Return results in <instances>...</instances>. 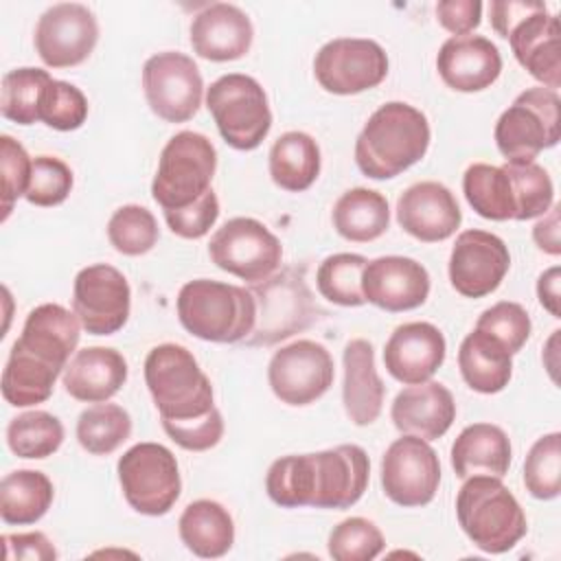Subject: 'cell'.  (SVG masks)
<instances>
[{
    "mask_svg": "<svg viewBox=\"0 0 561 561\" xmlns=\"http://www.w3.org/2000/svg\"><path fill=\"white\" fill-rule=\"evenodd\" d=\"M81 337L75 311L57 302L35 307L9 351L2 370V397L13 408L44 403L70 362Z\"/></svg>",
    "mask_w": 561,
    "mask_h": 561,
    "instance_id": "1",
    "label": "cell"
},
{
    "mask_svg": "<svg viewBox=\"0 0 561 561\" xmlns=\"http://www.w3.org/2000/svg\"><path fill=\"white\" fill-rule=\"evenodd\" d=\"M370 460L359 445H337L274 460L265 476L270 500L283 508H351L368 486Z\"/></svg>",
    "mask_w": 561,
    "mask_h": 561,
    "instance_id": "2",
    "label": "cell"
},
{
    "mask_svg": "<svg viewBox=\"0 0 561 561\" xmlns=\"http://www.w3.org/2000/svg\"><path fill=\"white\" fill-rule=\"evenodd\" d=\"M427 116L410 103L377 107L355 140L357 169L370 180H390L416 164L430 147Z\"/></svg>",
    "mask_w": 561,
    "mask_h": 561,
    "instance_id": "3",
    "label": "cell"
},
{
    "mask_svg": "<svg viewBox=\"0 0 561 561\" xmlns=\"http://www.w3.org/2000/svg\"><path fill=\"white\" fill-rule=\"evenodd\" d=\"M180 324L195 337L217 344L243 342L256 324V300L250 289L195 278L178 294Z\"/></svg>",
    "mask_w": 561,
    "mask_h": 561,
    "instance_id": "4",
    "label": "cell"
},
{
    "mask_svg": "<svg viewBox=\"0 0 561 561\" xmlns=\"http://www.w3.org/2000/svg\"><path fill=\"white\" fill-rule=\"evenodd\" d=\"M456 517L469 541L489 554L508 552L528 530L524 508L495 476L465 478L456 495Z\"/></svg>",
    "mask_w": 561,
    "mask_h": 561,
    "instance_id": "5",
    "label": "cell"
},
{
    "mask_svg": "<svg viewBox=\"0 0 561 561\" xmlns=\"http://www.w3.org/2000/svg\"><path fill=\"white\" fill-rule=\"evenodd\" d=\"M145 383L160 421H191L215 410L210 379L182 344H158L145 359Z\"/></svg>",
    "mask_w": 561,
    "mask_h": 561,
    "instance_id": "6",
    "label": "cell"
},
{
    "mask_svg": "<svg viewBox=\"0 0 561 561\" xmlns=\"http://www.w3.org/2000/svg\"><path fill=\"white\" fill-rule=\"evenodd\" d=\"M561 99L557 90L535 85L515 96L497 123H495V145L506 162L526 164L559 142Z\"/></svg>",
    "mask_w": 561,
    "mask_h": 561,
    "instance_id": "7",
    "label": "cell"
},
{
    "mask_svg": "<svg viewBox=\"0 0 561 561\" xmlns=\"http://www.w3.org/2000/svg\"><path fill=\"white\" fill-rule=\"evenodd\" d=\"M217 169L215 145L197 131H178L162 147L151 195L162 210H180L210 191Z\"/></svg>",
    "mask_w": 561,
    "mask_h": 561,
    "instance_id": "8",
    "label": "cell"
},
{
    "mask_svg": "<svg viewBox=\"0 0 561 561\" xmlns=\"http://www.w3.org/2000/svg\"><path fill=\"white\" fill-rule=\"evenodd\" d=\"M206 107L232 149L252 151L272 129L267 94L254 77L241 72L219 77L206 92Z\"/></svg>",
    "mask_w": 561,
    "mask_h": 561,
    "instance_id": "9",
    "label": "cell"
},
{
    "mask_svg": "<svg viewBox=\"0 0 561 561\" xmlns=\"http://www.w3.org/2000/svg\"><path fill=\"white\" fill-rule=\"evenodd\" d=\"M256 300V324L243 340L248 346H272L305 331L318 313L305 276L285 267L250 287Z\"/></svg>",
    "mask_w": 561,
    "mask_h": 561,
    "instance_id": "10",
    "label": "cell"
},
{
    "mask_svg": "<svg viewBox=\"0 0 561 561\" xmlns=\"http://www.w3.org/2000/svg\"><path fill=\"white\" fill-rule=\"evenodd\" d=\"M116 473L127 504L140 515H167L182 491L178 460L173 451L160 443H138L129 447L118 458Z\"/></svg>",
    "mask_w": 561,
    "mask_h": 561,
    "instance_id": "11",
    "label": "cell"
},
{
    "mask_svg": "<svg viewBox=\"0 0 561 561\" xmlns=\"http://www.w3.org/2000/svg\"><path fill=\"white\" fill-rule=\"evenodd\" d=\"M208 256L219 270L245 283H261L280 267L283 245L259 219L232 217L210 237Z\"/></svg>",
    "mask_w": 561,
    "mask_h": 561,
    "instance_id": "12",
    "label": "cell"
},
{
    "mask_svg": "<svg viewBox=\"0 0 561 561\" xmlns=\"http://www.w3.org/2000/svg\"><path fill=\"white\" fill-rule=\"evenodd\" d=\"M142 90L158 118L167 123H186L202 105L204 79L188 55L164 50L145 61Z\"/></svg>",
    "mask_w": 561,
    "mask_h": 561,
    "instance_id": "13",
    "label": "cell"
},
{
    "mask_svg": "<svg viewBox=\"0 0 561 561\" xmlns=\"http://www.w3.org/2000/svg\"><path fill=\"white\" fill-rule=\"evenodd\" d=\"M313 75L320 88L331 94H359L386 79L388 55L373 39L337 37L316 53Z\"/></svg>",
    "mask_w": 561,
    "mask_h": 561,
    "instance_id": "14",
    "label": "cell"
},
{
    "mask_svg": "<svg viewBox=\"0 0 561 561\" xmlns=\"http://www.w3.org/2000/svg\"><path fill=\"white\" fill-rule=\"evenodd\" d=\"M440 484V460L434 447L403 434L381 458V489L386 497L403 508L425 506L434 500Z\"/></svg>",
    "mask_w": 561,
    "mask_h": 561,
    "instance_id": "15",
    "label": "cell"
},
{
    "mask_svg": "<svg viewBox=\"0 0 561 561\" xmlns=\"http://www.w3.org/2000/svg\"><path fill=\"white\" fill-rule=\"evenodd\" d=\"M333 357L320 342L296 340L276 351L267 364V381L287 405H309L333 383Z\"/></svg>",
    "mask_w": 561,
    "mask_h": 561,
    "instance_id": "16",
    "label": "cell"
},
{
    "mask_svg": "<svg viewBox=\"0 0 561 561\" xmlns=\"http://www.w3.org/2000/svg\"><path fill=\"white\" fill-rule=\"evenodd\" d=\"M131 289L123 272L107 263L83 267L75 276L72 311L92 335H112L129 320Z\"/></svg>",
    "mask_w": 561,
    "mask_h": 561,
    "instance_id": "17",
    "label": "cell"
},
{
    "mask_svg": "<svg viewBox=\"0 0 561 561\" xmlns=\"http://www.w3.org/2000/svg\"><path fill=\"white\" fill-rule=\"evenodd\" d=\"M99 42L94 13L79 2H59L46 9L35 26V50L48 68L83 64Z\"/></svg>",
    "mask_w": 561,
    "mask_h": 561,
    "instance_id": "18",
    "label": "cell"
},
{
    "mask_svg": "<svg viewBox=\"0 0 561 561\" xmlns=\"http://www.w3.org/2000/svg\"><path fill=\"white\" fill-rule=\"evenodd\" d=\"M511 267L506 243L486 230H465L449 254V283L465 298L493 294Z\"/></svg>",
    "mask_w": 561,
    "mask_h": 561,
    "instance_id": "19",
    "label": "cell"
},
{
    "mask_svg": "<svg viewBox=\"0 0 561 561\" xmlns=\"http://www.w3.org/2000/svg\"><path fill=\"white\" fill-rule=\"evenodd\" d=\"M362 291L366 302L383 311H410L427 300L430 274L410 256H379L364 267Z\"/></svg>",
    "mask_w": 561,
    "mask_h": 561,
    "instance_id": "20",
    "label": "cell"
},
{
    "mask_svg": "<svg viewBox=\"0 0 561 561\" xmlns=\"http://www.w3.org/2000/svg\"><path fill=\"white\" fill-rule=\"evenodd\" d=\"M559 18L548 13L543 2L524 15L506 35L517 64L543 88L561 85V46Z\"/></svg>",
    "mask_w": 561,
    "mask_h": 561,
    "instance_id": "21",
    "label": "cell"
},
{
    "mask_svg": "<svg viewBox=\"0 0 561 561\" xmlns=\"http://www.w3.org/2000/svg\"><path fill=\"white\" fill-rule=\"evenodd\" d=\"M397 221L414 239L436 243L449 239L462 221L454 193L434 180L408 186L397 199Z\"/></svg>",
    "mask_w": 561,
    "mask_h": 561,
    "instance_id": "22",
    "label": "cell"
},
{
    "mask_svg": "<svg viewBox=\"0 0 561 561\" xmlns=\"http://www.w3.org/2000/svg\"><path fill=\"white\" fill-rule=\"evenodd\" d=\"M447 353L445 335L432 322L399 324L386 346L383 366L401 383L414 386L430 381L443 366Z\"/></svg>",
    "mask_w": 561,
    "mask_h": 561,
    "instance_id": "23",
    "label": "cell"
},
{
    "mask_svg": "<svg viewBox=\"0 0 561 561\" xmlns=\"http://www.w3.org/2000/svg\"><path fill=\"white\" fill-rule=\"evenodd\" d=\"M436 70L445 85L456 92H482L497 81L502 55L482 35L449 37L436 55Z\"/></svg>",
    "mask_w": 561,
    "mask_h": 561,
    "instance_id": "24",
    "label": "cell"
},
{
    "mask_svg": "<svg viewBox=\"0 0 561 561\" xmlns=\"http://www.w3.org/2000/svg\"><path fill=\"white\" fill-rule=\"evenodd\" d=\"M254 28L245 11L237 4L213 2L191 22L193 53L208 61H234L248 55Z\"/></svg>",
    "mask_w": 561,
    "mask_h": 561,
    "instance_id": "25",
    "label": "cell"
},
{
    "mask_svg": "<svg viewBox=\"0 0 561 561\" xmlns=\"http://www.w3.org/2000/svg\"><path fill=\"white\" fill-rule=\"evenodd\" d=\"M390 419L401 434L436 440L456 421V401L440 381H423L403 388L390 408Z\"/></svg>",
    "mask_w": 561,
    "mask_h": 561,
    "instance_id": "26",
    "label": "cell"
},
{
    "mask_svg": "<svg viewBox=\"0 0 561 561\" xmlns=\"http://www.w3.org/2000/svg\"><path fill=\"white\" fill-rule=\"evenodd\" d=\"M127 381V359L110 346H88L72 355L61 373L64 390L83 403L112 399Z\"/></svg>",
    "mask_w": 561,
    "mask_h": 561,
    "instance_id": "27",
    "label": "cell"
},
{
    "mask_svg": "<svg viewBox=\"0 0 561 561\" xmlns=\"http://www.w3.org/2000/svg\"><path fill=\"white\" fill-rule=\"evenodd\" d=\"M344 383L342 403L353 425H370L383 408L386 386L375 366V348L368 340L355 337L344 346Z\"/></svg>",
    "mask_w": 561,
    "mask_h": 561,
    "instance_id": "28",
    "label": "cell"
},
{
    "mask_svg": "<svg viewBox=\"0 0 561 561\" xmlns=\"http://www.w3.org/2000/svg\"><path fill=\"white\" fill-rule=\"evenodd\" d=\"M513 458L511 440L506 432L493 423L467 425L451 445V469L458 478L508 473Z\"/></svg>",
    "mask_w": 561,
    "mask_h": 561,
    "instance_id": "29",
    "label": "cell"
},
{
    "mask_svg": "<svg viewBox=\"0 0 561 561\" xmlns=\"http://www.w3.org/2000/svg\"><path fill=\"white\" fill-rule=\"evenodd\" d=\"M513 355L493 335L473 329L458 348V368L465 383L480 394L502 392L513 377Z\"/></svg>",
    "mask_w": 561,
    "mask_h": 561,
    "instance_id": "30",
    "label": "cell"
},
{
    "mask_svg": "<svg viewBox=\"0 0 561 561\" xmlns=\"http://www.w3.org/2000/svg\"><path fill=\"white\" fill-rule=\"evenodd\" d=\"M178 533L182 543L202 559H219L234 543V522L215 500H195L180 515Z\"/></svg>",
    "mask_w": 561,
    "mask_h": 561,
    "instance_id": "31",
    "label": "cell"
},
{
    "mask_svg": "<svg viewBox=\"0 0 561 561\" xmlns=\"http://www.w3.org/2000/svg\"><path fill=\"white\" fill-rule=\"evenodd\" d=\"M335 232L353 243L379 239L390 226L388 199L373 188L355 186L342 193L331 213Z\"/></svg>",
    "mask_w": 561,
    "mask_h": 561,
    "instance_id": "32",
    "label": "cell"
},
{
    "mask_svg": "<svg viewBox=\"0 0 561 561\" xmlns=\"http://www.w3.org/2000/svg\"><path fill=\"white\" fill-rule=\"evenodd\" d=\"M267 167L274 184L283 191H307L320 175V147L305 131H285L274 140Z\"/></svg>",
    "mask_w": 561,
    "mask_h": 561,
    "instance_id": "33",
    "label": "cell"
},
{
    "mask_svg": "<svg viewBox=\"0 0 561 561\" xmlns=\"http://www.w3.org/2000/svg\"><path fill=\"white\" fill-rule=\"evenodd\" d=\"M55 497L53 482L35 469H18L0 482V517L4 524L26 526L39 522Z\"/></svg>",
    "mask_w": 561,
    "mask_h": 561,
    "instance_id": "34",
    "label": "cell"
},
{
    "mask_svg": "<svg viewBox=\"0 0 561 561\" xmlns=\"http://www.w3.org/2000/svg\"><path fill=\"white\" fill-rule=\"evenodd\" d=\"M462 193L469 206L484 219L508 221L517 215L513 182L504 167L486 162L471 164L462 175Z\"/></svg>",
    "mask_w": 561,
    "mask_h": 561,
    "instance_id": "35",
    "label": "cell"
},
{
    "mask_svg": "<svg viewBox=\"0 0 561 561\" xmlns=\"http://www.w3.org/2000/svg\"><path fill=\"white\" fill-rule=\"evenodd\" d=\"M131 436V416L116 403H96L77 419V440L92 456L116 451Z\"/></svg>",
    "mask_w": 561,
    "mask_h": 561,
    "instance_id": "36",
    "label": "cell"
},
{
    "mask_svg": "<svg viewBox=\"0 0 561 561\" xmlns=\"http://www.w3.org/2000/svg\"><path fill=\"white\" fill-rule=\"evenodd\" d=\"M53 77L42 68H15L4 72L0 88V114L18 125L39 121L42 99Z\"/></svg>",
    "mask_w": 561,
    "mask_h": 561,
    "instance_id": "37",
    "label": "cell"
},
{
    "mask_svg": "<svg viewBox=\"0 0 561 561\" xmlns=\"http://www.w3.org/2000/svg\"><path fill=\"white\" fill-rule=\"evenodd\" d=\"M64 443L61 421L44 410L18 414L7 425V445L18 458L42 460L53 456Z\"/></svg>",
    "mask_w": 561,
    "mask_h": 561,
    "instance_id": "38",
    "label": "cell"
},
{
    "mask_svg": "<svg viewBox=\"0 0 561 561\" xmlns=\"http://www.w3.org/2000/svg\"><path fill=\"white\" fill-rule=\"evenodd\" d=\"M366 265L368 259L362 254L340 252L327 256L316 272L320 296L340 307H362L366 302L362 291V274Z\"/></svg>",
    "mask_w": 561,
    "mask_h": 561,
    "instance_id": "39",
    "label": "cell"
},
{
    "mask_svg": "<svg viewBox=\"0 0 561 561\" xmlns=\"http://www.w3.org/2000/svg\"><path fill=\"white\" fill-rule=\"evenodd\" d=\"M158 237L160 228L153 213L138 204L121 206L107 221V239L125 256L147 254L158 243Z\"/></svg>",
    "mask_w": 561,
    "mask_h": 561,
    "instance_id": "40",
    "label": "cell"
},
{
    "mask_svg": "<svg viewBox=\"0 0 561 561\" xmlns=\"http://www.w3.org/2000/svg\"><path fill=\"white\" fill-rule=\"evenodd\" d=\"M524 486L537 500H554L561 493V434L537 438L524 460Z\"/></svg>",
    "mask_w": 561,
    "mask_h": 561,
    "instance_id": "41",
    "label": "cell"
},
{
    "mask_svg": "<svg viewBox=\"0 0 561 561\" xmlns=\"http://www.w3.org/2000/svg\"><path fill=\"white\" fill-rule=\"evenodd\" d=\"M504 169L515 191V202H517L515 221H528L546 215L554 204V184L550 180V173L535 162H526V164L506 162Z\"/></svg>",
    "mask_w": 561,
    "mask_h": 561,
    "instance_id": "42",
    "label": "cell"
},
{
    "mask_svg": "<svg viewBox=\"0 0 561 561\" xmlns=\"http://www.w3.org/2000/svg\"><path fill=\"white\" fill-rule=\"evenodd\" d=\"M386 539L379 526L366 517H348L329 533V557L335 561H373L381 554Z\"/></svg>",
    "mask_w": 561,
    "mask_h": 561,
    "instance_id": "43",
    "label": "cell"
},
{
    "mask_svg": "<svg viewBox=\"0 0 561 561\" xmlns=\"http://www.w3.org/2000/svg\"><path fill=\"white\" fill-rule=\"evenodd\" d=\"M88 118V99L85 94L68 83L53 79L44 92L39 121L57 131L79 129Z\"/></svg>",
    "mask_w": 561,
    "mask_h": 561,
    "instance_id": "44",
    "label": "cell"
},
{
    "mask_svg": "<svg viewBox=\"0 0 561 561\" xmlns=\"http://www.w3.org/2000/svg\"><path fill=\"white\" fill-rule=\"evenodd\" d=\"M476 329L493 335L500 344L506 346L511 355H515L528 342L533 322L528 311L519 302L502 300L480 313Z\"/></svg>",
    "mask_w": 561,
    "mask_h": 561,
    "instance_id": "45",
    "label": "cell"
},
{
    "mask_svg": "<svg viewBox=\"0 0 561 561\" xmlns=\"http://www.w3.org/2000/svg\"><path fill=\"white\" fill-rule=\"evenodd\" d=\"M72 182V171L64 160L55 156H37L33 160L31 182L24 199L33 206H57L70 195Z\"/></svg>",
    "mask_w": 561,
    "mask_h": 561,
    "instance_id": "46",
    "label": "cell"
},
{
    "mask_svg": "<svg viewBox=\"0 0 561 561\" xmlns=\"http://www.w3.org/2000/svg\"><path fill=\"white\" fill-rule=\"evenodd\" d=\"M0 167H2V221L13 210L18 197H24L31 182L33 160L26 149L9 134L0 136Z\"/></svg>",
    "mask_w": 561,
    "mask_h": 561,
    "instance_id": "47",
    "label": "cell"
},
{
    "mask_svg": "<svg viewBox=\"0 0 561 561\" xmlns=\"http://www.w3.org/2000/svg\"><path fill=\"white\" fill-rule=\"evenodd\" d=\"M167 436L186 451H206L213 449L224 436V419L215 408L206 416L191 421H162Z\"/></svg>",
    "mask_w": 561,
    "mask_h": 561,
    "instance_id": "48",
    "label": "cell"
},
{
    "mask_svg": "<svg viewBox=\"0 0 561 561\" xmlns=\"http://www.w3.org/2000/svg\"><path fill=\"white\" fill-rule=\"evenodd\" d=\"M219 217V199L210 188L197 202L180 210H164L167 226L182 239H202L215 226Z\"/></svg>",
    "mask_w": 561,
    "mask_h": 561,
    "instance_id": "49",
    "label": "cell"
},
{
    "mask_svg": "<svg viewBox=\"0 0 561 561\" xmlns=\"http://www.w3.org/2000/svg\"><path fill=\"white\" fill-rule=\"evenodd\" d=\"M438 24L454 33V37L469 35L480 26L482 20V2L478 0H440L436 4Z\"/></svg>",
    "mask_w": 561,
    "mask_h": 561,
    "instance_id": "50",
    "label": "cell"
},
{
    "mask_svg": "<svg viewBox=\"0 0 561 561\" xmlns=\"http://www.w3.org/2000/svg\"><path fill=\"white\" fill-rule=\"evenodd\" d=\"M2 543H4L7 561H53V559H57L55 546L39 530L2 535Z\"/></svg>",
    "mask_w": 561,
    "mask_h": 561,
    "instance_id": "51",
    "label": "cell"
},
{
    "mask_svg": "<svg viewBox=\"0 0 561 561\" xmlns=\"http://www.w3.org/2000/svg\"><path fill=\"white\" fill-rule=\"evenodd\" d=\"M535 7H537V2L495 0V2H491V7H489V11H491V26L495 28V33H497L500 37L506 39L508 31H511L524 15H528Z\"/></svg>",
    "mask_w": 561,
    "mask_h": 561,
    "instance_id": "52",
    "label": "cell"
},
{
    "mask_svg": "<svg viewBox=\"0 0 561 561\" xmlns=\"http://www.w3.org/2000/svg\"><path fill=\"white\" fill-rule=\"evenodd\" d=\"M533 241L537 248L546 254L559 256L561 254V241H559V206L552 204L550 210L543 215L541 221L533 228Z\"/></svg>",
    "mask_w": 561,
    "mask_h": 561,
    "instance_id": "53",
    "label": "cell"
},
{
    "mask_svg": "<svg viewBox=\"0 0 561 561\" xmlns=\"http://www.w3.org/2000/svg\"><path fill=\"white\" fill-rule=\"evenodd\" d=\"M559 283H561V270L548 267L539 278H537V298L541 302V307L552 316V318H561V309H559Z\"/></svg>",
    "mask_w": 561,
    "mask_h": 561,
    "instance_id": "54",
    "label": "cell"
}]
</instances>
